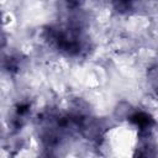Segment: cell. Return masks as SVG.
I'll return each instance as SVG.
<instances>
[{"label":"cell","mask_w":158,"mask_h":158,"mask_svg":"<svg viewBox=\"0 0 158 158\" xmlns=\"http://www.w3.org/2000/svg\"><path fill=\"white\" fill-rule=\"evenodd\" d=\"M44 41L58 53L65 57H81L89 51V40L80 22L65 26H47L42 33Z\"/></svg>","instance_id":"6da1fadb"},{"label":"cell","mask_w":158,"mask_h":158,"mask_svg":"<svg viewBox=\"0 0 158 158\" xmlns=\"http://www.w3.org/2000/svg\"><path fill=\"white\" fill-rule=\"evenodd\" d=\"M127 120L131 122V125H133L138 132H151L153 131V127L156 125L154 118L152 117L151 114L146 112V111H132Z\"/></svg>","instance_id":"7a4b0ae2"},{"label":"cell","mask_w":158,"mask_h":158,"mask_svg":"<svg viewBox=\"0 0 158 158\" xmlns=\"http://www.w3.org/2000/svg\"><path fill=\"white\" fill-rule=\"evenodd\" d=\"M147 83L153 95L158 99V64H153L147 69Z\"/></svg>","instance_id":"3957f363"},{"label":"cell","mask_w":158,"mask_h":158,"mask_svg":"<svg viewBox=\"0 0 158 158\" xmlns=\"http://www.w3.org/2000/svg\"><path fill=\"white\" fill-rule=\"evenodd\" d=\"M20 64H21V59L19 56H15V54H9L7 57L4 58V69L7 70L9 73H15L19 70L20 68Z\"/></svg>","instance_id":"277c9868"},{"label":"cell","mask_w":158,"mask_h":158,"mask_svg":"<svg viewBox=\"0 0 158 158\" xmlns=\"http://www.w3.org/2000/svg\"><path fill=\"white\" fill-rule=\"evenodd\" d=\"M64 2H65V5H67L68 9H70V10H78L83 5L84 0H64Z\"/></svg>","instance_id":"5b68a950"}]
</instances>
